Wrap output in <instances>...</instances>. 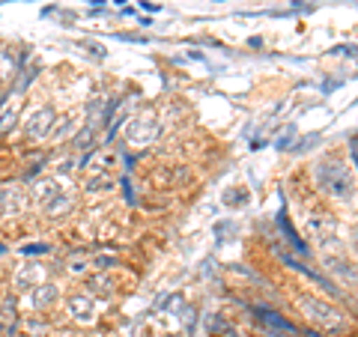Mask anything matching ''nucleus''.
<instances>
[{
  "label": "nucleus",
  "mask_w": 358,
  "mask_h": 337,
  "mask_svg": "<svg viewBox=\"0 0 358 337\" xmlns=\"http://www.w3.org/2000/svg\"><path fill=\"white\" fill-rule=\"evenodd\" d=\"M296 305L305 310L308 320H313L317 325H322L326 331H341V329H346V317H343L338 308L326 305V301H320V299H313V296H299Z\"/></svg>",
  "instance_id": "obj_1"
},
{
  "label": "nucleus",
  "mask_w": 358,
  "mask_h": 337,
  "mask_svg": "<svg viewBox=\"0 0 358 337\" xmlns=\"http://www.w3.org/2000/svg\"><path fill=\"white\" fill-rule=\"evenodd\" d=\"M317 179H320L322 191H326V194H331V197H350V194H352V176H350V171H346L343 164H338V162L320 164V167H317Z\"/></svg>",
  "instance_id": "obj_2"
},
{
  "label": "nucleus",
  "mask_w": 358,
  "mask_h": 337,
  "mask_svg": "<svg viewBox=\"0 0 358 337\" xmlns=\"http://www.w3.org/2000/svg\"><path fill=\"white\" fill-rule=\"evenodd\" d=\"M51 129H54V110H51V108H39V110H33V114L27 117V122H24L27 138H36V141L48 138Z\"/></svg>",
  "instance_id": "obj_3"
},
{
  "label": "nucleus",
  "mask_w": 358,
  "mask_h": 337,
  "mask_svg": "<svg viewBox=\"0 0 358 337\" xmlns=\"http://www.w3.org/2000/svg\"><path fill=\"white\" fill-rule=\"evenodd\" d=\"M155 138H159V120L155 117H143L138 122H131V129H129V141L131 143L147 147V143H152Z\"/></svg>",
  "instance_id": "obj_4"
},
{
  "label": "nucleus",
  "mask_w": 358,
  "mask_h": 337,
  "mask_svg": "<svg viewBox=\"0 0 358 337\" xmlns=\"http://www.w3.org/2000/svg\"><path fill=\"white\" fill-rule=\"evenodd\" d=\"M69 310H72V317L78 322H90V320H93V301L84 299V296H72Z\"/></svg>",
  "instance_id": "obj_5"
},
{
  "label": "nucleus",
  "mask_w": 358,
  "mask_h": 337,
  "mask_svg": "<svg viewBox=\"0 0 358 337\" xmlns=\"http://www.w3.org/2000/svg\"><path fill=\"white\" fill-rule=\"evenodd\" d=\"M42 209H45V215H48V218L66 215V212L72 209V197H69V194H54V197H51V200H48V203H45Z\"/></svg>",
  "instance_id": "obj_6"
},
{
  "label": "nucleus",
  "mask_w": 358,
  "mask_h": 337,
  "mask_svg": "<svg viewBox=\"0 0 358 337\" xmlns=\"http://www.w3.org/2000/svg\"><path fill=\"white\" fill-rule=\"evenodd\" d=\"M39 278H42V272H39L36 266H21L18 275H15V287L18 289H30V287H36Z\"/></svg>",
  "instance_id": "obj_7"
},
{
  "label": "nucleus",
  "mask_w": 358,
  "mask_h": 337,
  "mask_svg": "<svg viewBox=\"0 0 358 337\" xmlns=\"http://www.w3.org/2000/svg\"><path fill=\"white\" fill-rule=\"evenodd\" d=\"M13 72H15V54L6 51V48H0V84L9 81Z\"/></svg>",
  "instance_id": "obj_8"
},
{
  "label": "nucleus",
  "mask_w": 358,
  "mask_h": 337,
  "mask_svg": "<svg viewBox=\"0 0 358 337\" xmlns=\"http://www.w3.org/2000/svg\"><path fill=\"white\" fill-rule=\"evenodd\" d=\"M54 194H60V188L54 185V182H39L36 188H33V200H36V203H42V206L48 203Z\"/></svg>",
  "instance_id": "obj_9"
},
{
  "label": "nucleus",
  "mask_w": 358,
  "mask_h": 337,
  "mask_svg": "<svg viewBox=\"0 0 358 337\" xmlns=\"http://www.w3.org/2000/svg\"><path fill=\"white\" fill-rule=\"evenodd\" d=\"M15 322V301L13 299H3V305H0V325H13Z\"/></svg>",
  "instance_id": "obj_10"
},
{
  "label": "nucleus",
  "mask_w": 358,
  "mask_h": 337,
  "mask_svg": "<svg viewBox=\"0 0 358 337\" xmlns=\"http://www.w3.org/2000/svg\"><path fill=\"white\" fill-rule=\"evenodd\" d=\"M54 296H57V289H54V287H42V293H39V296H33V305H36V308H45L48 301H54Z\"/></svg>",
  "instance_id": "obj_11"
},
{
  "label": "nucleus",
  "mask_w": 358,
  "mask_h": 337,
  "mask_svg": "<svg viewBox=\"0 0 358 337\" xmlns=\"http://www.w3.org/2000/svg\"><path fill=\"white\" fill-rule=\"evenodd\" d=\"M18 120V114H15V108L13 110H6L3 117H0V131H9V126H13V122Z\"/></svg>",
  "instance_id": "obj_12"
},
{
  "label": "nucleus",
  "mask_w": 358,
  "mask_h": 337,
  "mask_svg": "<svg viewBox=\"0 0 358 337\" xmlns=\"http://www.w3.org/2000/svg\"><path fill=\"white\" fill-rule=\"evenodd\" d=\"M93 287H99V289H96L99 296H108L110 289H114V284H110V280H102V278H99V280H93Z\"/></svg>",
  "instance_id": "obj_13"
},
{
  "label": "nucleus",
  "mask_w": 358,
  "mask_h": 337,
  "mask_svg": "<svg viewBox=\"0 0 358 337\" xmlns=\"http://www.w3.org/2000/svg\"><path fill=\"white\" fill-rule=\"evenodd\" d=\"M0 203H3V191H0Z\"/></svg>",
  "instance_id": "obj_14"
}]
</instances>
